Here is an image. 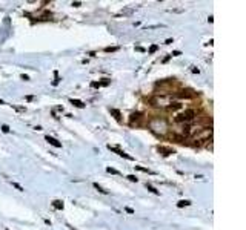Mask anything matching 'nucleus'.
<instances>
[{
  "instance_id": "412c9836",
  "label": "nucleus",
  "mask_w": 246,
  "mask_h": 230,
  "mask_svg": "<svg viewBox=\"0 0 246 230\" xmlns=\"http://www.w3.org/2000/svg\"><path fill=\"white\" fill-rule=\"evenodd\" d=\"M91 86H92V87H100V83H97V82H92V83H91Z\"/></svg>"
},
{
  "instance_id": "9d476101",
  "label": "nucleus",
  "mask_w": 246,
  "mask_h": 230,
  "mask_svg": "<svg viewBox=\"0 0 246 230\" xmlns=\"http://www.w3.org/2000/svg\"><path fill=\"white\" fill-rule=\"evenodd\" d=\"M94 187H95V189H97V190H99V192H100V193H105V195H106V193H108V192H106V190H105V189H103V187H100V186H99V184H97V182H94Z\"/></svg>"
},
{
  "instance_id": "39448f33",
  "label": "nucleus",
  "mask_w": 246,
  "mask_h": 230,
  "mask_svg": "<svg viewBox=\"0 0 246 230\" xmlns=\"http://www.w3.org/2000/svg\"><path fill=\"white\" fill-rule=\"evenodd\" d=\"M159 152H162V155H165V157H168V155L174 153V149H171V147H163V146H160V147H159Z\"/></svg>"
},
{
  "instance_id": "ddd939ff",
  "label": "nucleus",
  "mask_w": 246,
  "mask_h": 230,
  "mask_svg": "<svg viewBox=\"0 0 246 230\" xmlns=\"http://www.w3.org/2000/svg\"><path fill=\"white\" fill-rule=\"evenodd\" d=\"M106 170H108L109 173H114V175H120V172H119V170H115V169H112V167H108Z\"/></svg>"
},
{
  "instance_id": "a211bd4d",
  "label": "nucleus",
  "mask_w": 246,
  "mask_h": 230,
  "mask_svg": "<svg viewBox=\"0 0 246 230\" xmlns=\"http://www.w3.org/2000/svg\"><path fill=\"white\" fill-rule=\"evenodd\" d=\"M128 180H129V181H132V182H137V177H134V175H129Z\"/></svg>"
},
{
  "instance_id": "2eb2a0df",
  "label": "nucleus",
  "mask_w": 246,
  "mask_h": 230,
  "mask_svg": "<svg viewBox=\"0 0 246 230\" xmlns=\"http://www.w3.org/2000/svg\"><path fill=\"white\" fill-rule=\"evenodd\" d=\"M179 107H182L180 103H174V104H171V106H169V109H172V111H174V109H179Z\"/></svg>"
},
{
  "instance_id": "1a4fd4ad",
  "label": "nucleus",
  "mask_w": 246,
  "mask_h": 230,
  "mask_svg": "<svg viewBox=\"0 0 246 230\" xmlns=\"http://www.w3.org/2000/svg\"><path fill=\"white\" fill-rule=\"evenodd\" d=\"M189 204H191V201L184 199V201H179V204H177V207H184V206H189Z\"/></svg>"
},
{
  "instance_id": "f257e3e1",
  "label": "nucleus",
  "mask_w": 246,
  "mask_h": 230,
  "mask_svg": "<svg viewBox=\"0 0 246 230\" xmlns=\"http://www.w3.org/2000/svg\"><path fill=\"white\" fill-rule=\"evenodd\" d=\"M149 127L155 133H165L168 129V123L163 118H152L151 123H149Z\"/></svg>"
},
{
  "instance_id": "4468645a",
  "label": "nucleus",
  "mask_w": 246,
  "mask_h": 230,
  "mask_svg": "<svg viewBox=\"0 0 246 230\" xmlns=\"http://www.w3.org/2000/svg\"><path fill=\"white\" fill-rule=\"evenodd\" d=\"M111 114H114V115H115V118L120 120V112H119L117 109H111Z\"/></svg>"
},
{
  "instance_id": "5701e85b",
  "label": "nucleus",
  "mask_w": 246,
  "mask_h": 230,
  "mask_svg": "<svg viewBox=\"0 0 246 230\" xmlns=\"http://www.w3.org/2000/svg\"><path fill=\"white\" fill-rule=\"evenodd\" d=\"M135 49H137V51H140V52H145V49H143L142 46H137V48H135Z\"/></svg>"
},
{
  "instance_id": "6ab92c4d",
  "label": "nucleus",
  "mask_w": 246,
  "mask_h": 230,
  "mask_svg": "<svg viewBox=\"0 0 246 230\" xmlns=\"http://www.w3.org/2000/svg\"><path fill=\"white\" fill-rule=\"evenodd\" d=\"M2 132H5V133H8V132H9V127H8V126H6V124H3V126H2Z\"/></svg>"
},
{
  "instance_id": "4be33fe9",
  "label": "nucleus",
  "mask_w": 246,
  "mask_h": 230,
  "mask_svg": "<svg viewBox=\"0 0 246 230\" xmlns=\"http://www.w3.org/2000/svg\"><path fill=\"white\" fill-rule=\"evenodd\" d=\"M125 210H126L128 213H134V210H132V209H131V207H126V209H125Z\"/></svg>"
},
{
  "instance_id": "dca6fc26",
  "label": "nucleus",
  "mask_w": 246,
  "mask_h": 230,
  "mask_svg": "<svg viewBox=\"0 0 246 230\" xmlns=\"http://www.w3.org/2000/svg\"><path fill=\"white\" fill-rule=\"evenodd\" d=\"M12 186H14V187L17 189V190H20V192H23V190H25V189H23L22 186H20V184H17V182H12Z\"/></svg>"
},
{
  "instance_id": "7ed1b4c3",
  "label": "nucleus",
  "mask_w": 246,
  "mask_h": 230,
  "mask_svg": "<svg viewBox=\"0 0 246 230\" xmlns=\"http://www.w3.org/2000/svg\"><path fill=\"white\" fill-rule=\"evenodd\" d=\"M45 140H46V141H48V143H49V144H52L54 147H61V143H60V141H57L56 138L49 137V135H46V137H45Z\"/></svg>"
},
{
  "instance_id": "f03ea898",
  "label": "nucleus",
  "mask_w": 246,
  "mask_h": 230,
  "mask_svg": "<svg viewBox=\"0 0 246 230\" xmlns=\"http://www.w3.org/2000/svg\"><path fill=\"white\" fill-rule=\"evenodd\" d=\"M197 117V114L194 109H188V111H184L182 114H179L175 117V121H179V123H188V121H192L194 118Z\"/></svg>"
},
{
  "instance_id": "0eeeda50",
  "label": "nucleus",
  "mask_w": 246,
  "mask_h": 230,
  "mask_svg": "<svg viewBox=\"0 0 246 230\" xmlns=\"http://www.w3.org/2000/svg\"><path fill=\"white\" fill-rule=\"evenodd\" d=\"M135 169H137V170H140V172H145V173H152L151 170H149V169H146V167H142V166H134Z\"/></svg>"
},
{
  "instance_id": "f8f14e48",
  "label": "nucleus",
  "mask_w": 246,
  "mask_h": 230,
  "mask_svg": "<svg viewBox=\"0 0 246 230\" xmlns=\"http://www.w3.org/2000/svg\"><path fill=\"white\" fill-rule=\"evenodd\" d=\"M140 118H142V114H139V112H137V114H132V118H131V123H132V121H134V120H140Z\"/></svg>"
},
{
  "instance_id": "9b49d317",
  "label": "nucleus",
  "mask_w": 246,
  "mask_h": 230,
  "mask_svg": "<svg viewBox=\"0 0 246 230\" xmlns=\"http://www.w3.org/2000/svg\"><path fill=\"white\" fill-rule=\"evenodd\" d=\"M52 206L56 207V209H63V202H61V201H54Z\"/></svg>"
},
{
  "instance_id": "20e7f679",
  "label": "nucleus",
  "mask_w": 246,
  "mask_h": 230,
  "mask_svg": "<svg viewBox=\"0 0 246 230\" xmlns=\"http://www.w3.org/2000/svg\"><path fill=\"white\" fill-rule=\"evenodd\" d=\"M109 149H111V150H114V152H117L120 157H123V158H126V160H132V157H129L128 153H125L123 150H120V149H117V147H111V146H108Z\"/></svg>"
},
{
  "instance_id": "f3484780",
  "label": "nucleus",
  "mask_w": 246,
  "mask_h": 230,
  "mask_svg": "<svg viewBox=\"0 0 246 230\" xmlns=\"http://www.w3.org/2000/svg\"><path fill=\"white\" fill-rule=\"evenodd\" d=\"M157 49H159V46H157V45H152V46H151V49H149V54H154Z\"/></svg>"
},
{
  "instance_id": "423d86ee",
  "label": "nucleus",
  "mask_w": 246,
  "mask_h": 230,
  "mask_svg": "<svg viewBox=\"0 0 246 230\" xmlns=\"http://www.w3.org/2000/svg\"><path fill=\"white\" fill-rule=\"evenodd\" d=\"M71 104L72 106H76V107H79V109H83V107H85V103H83V101H80V100H71Z\"/></svg>"
},
{
  "instance_id": "b1692460",
  "label": "nucleus",
  "mask_w": 246,
  "mask_h": 230,
  "mask_svg": "<svg viewBox=\"0 0 246 230\" xmlns=\"http://www.w3.org/2000/svg\"><path fill=\"white\" fill-rule=\"evenodd\" d=\"M0 104H5V103H3V100H0Z\"/></svg>"
},
{
  "instance_id": "6e6552de",
  "label": "nucleus",
  "mask_w": 246,
  "mask_h": 230,
  "mask_svg": "<svg viewBox=\"0 0 246 230\" xmlns=\"http://www.w3.org/2000/svg\"><path fill=\"white\" fill-rule=\"evenodd\" d=\"M146 187H148V190H151L152 193H155V195H159V190H157V189H155L154 186H151V184H148V182H146Z\"/></svg>"
},
{
  "instance_id": "aec40b11",
  "label": "nucleus",
  "mask_w": 246,
  "mask_h": 230,
  "mask_svg": "<svg viewBox=\"0 0 246 230\" xmlns=\"http://www.w3.org/2000/svg\"><path fill=\"white\" fill-rule=\"evenodd\" d=\"M119 48H105V51L106 52H114V51H117Z\"/></svg>"
}]
</instances>
